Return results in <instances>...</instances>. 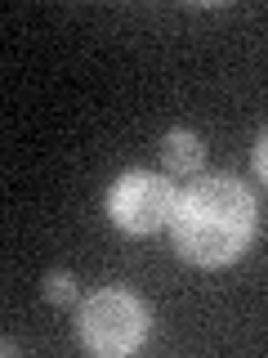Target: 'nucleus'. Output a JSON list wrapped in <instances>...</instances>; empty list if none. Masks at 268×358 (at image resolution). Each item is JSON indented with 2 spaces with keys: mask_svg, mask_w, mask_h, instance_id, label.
Returning <instances> with one entry per match:
<instances>
[{
  "mask_svg": "<svg viewBox=\"0 0 268 358\" xmlns=\"http://www.w3.org/2000/svg\"><path fill=\"white\" fill-rule=\"evenodd\" d=\"M174 201L179 193L170 184H165L161 175L152 171H130L121 175L117 184H112L107 193V215L117 229L134 233V238H143V233H156L161 224L174 220Z\"/></svg>",
  "mask_w": 268,
  "mask_h": 358,
  "instance_id": "obj_3",
  "label": "nucleus"
},
{
  "mask_svg": "<svg viewBox=\"0 0 268 358\" xmlns=\"http://www.w3.org/2000/svg\"><path fill=\"white\" fill-rule=\"evenodd\" d=\"M174 246L188 264L219 268L246 255L255 238V197L232 175H206L174 201Z\"/></svg>",
  "mask_w": 268,
  "mask_h": 358,
  "instance_id": "obj_1",
  "label": "nucleus"
},
{
  "mask_svg": "<svg viewBox=\"0 0 268 358\" xmlns=\"http://www.w3.org/2000/svg\"><path fill=\"white\" fill-rule=\"evenodd\" d=\"M45 300H50V305H76V300H81L76 278L72 273H45Z\"/></svg>",
  "mask_w": 268,
  "mask_h": 358,
  "instance_id": "obj_5",
  "label": "nucleus"
},
{
  "mask_svg": "<svg viewBox=\"0 0 268 358\" xmlns=\"http://www.w3.org/2000/svg\"><path fill=\"white\" fill-rule=\"evenodd\" d=\"M81 345L94 354H134L143 341H148V309L134 291H121V287H107V291H94V296L81 305Z\"/></svg>",
  "mask_w": 268,
  "mask_h": 358,
  "instance_id": "obj_2",
  "label": "nucleus"
},
{
  "mask_svg": "<svg viewBox=\"0 0 268 358\" xmlns=\"http://www.w3.org/2000/svg\"><path fill=\"white\" fill-rule=\"evenodd\" d=\"M255 171H260V179L268 184V130L260 134V143H255Z\"/></svg>",
  "mask_w": 268,
  "mask_h": 358,
  "instance_id": "obj_6",
  "label": "nucleus"
},
{
  "mask_svg": "<svg viewBox=\"0 0 268 358\" xmlns=\"http://www.w3.org/2000/svg\"><path fill=\"white\" fill-rule=\"evenodd\" d=\"M201 157H206V148H201V139L193 130H170L161 139V162H165V171L170 175H197L201 171Z\"/></svg>",
  "mask_w": 268,
  "mask_h": 358,
  "instance_id": "obj_4",
  "label": "nucleus"
}]
</instances>
